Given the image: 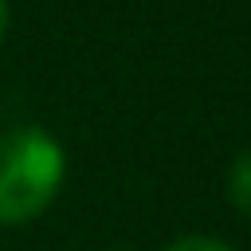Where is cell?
I'll use <instances>...</instances> for the list:
<instances>
[{
	"instance_id": "cell-1",
	"label": "cell",
	"mask_w": 251,
	"mask_h": 251,
	"mask_svg": "<svg viewBox=\"0 0 251 251\" xmlns=\"http://www.w3.org/2000/svg\"><path fill=\"white\" fill-rule=\"evenodd\" d=\"M67 180V153L43 126L0 133V227L39 220Z\"/></svg>"
},
{
	"instance_id": "cell-3",
	"label": "cell",
	"mask_w": 251,
	"mask_h": 251,
	"mask_svg": "<svg viewBox=\"0 0 251 251\" xmlns=\"http://www.w3.org/2000/svg\"><path fill=\"white\" fill-rule=\"evenodd\" d=\"M165 251H235L231 243L216 239V235H176L173 243H165Z\"/></svg>"
},
{
	"instance_id": "cell-5",
	"label": "cell",
	"mask_w": 251,
	"mask_h": 251,
	"mask_svg": "<svg viewBox=\"0 0 251 251\" xmlns=\"http://www.w3.org/2000/svg\"><path fill=\"white\" fill-rule=\"evenodd\" d=\"M118 251H122V247H118Z\"/></svg>"
},
{
	"instance_id": "cell-2",
	"label": "cell",
	"mask_w": 251,
	"mask_h": 251,
	"mask_svg": "<svg viewBox=\"0 0 251 251\" xmlns=\"http://www.w3.org/2000/svg\"><path fill=\"white\" fill-rule=\"evenodd\" d=\"M227 200L243 220H251V149L239 153L227 169Z\"/></svg>"
},
{
	"instance_id": "cell-4",
	"label": "cell",
	"mask_w": 251,
	"mask_h": 251,
	"mask_svg": "<svg viewBox=\"0 0 251 251\" xmlns=\"http://www.w3.org/2000/svg\"><path fill=\"white\" fill-rule=\"evenodd\" d=\"M8 27H12V8H8V0H0V43H4Z\"/></svg>"
}]
</instances>
